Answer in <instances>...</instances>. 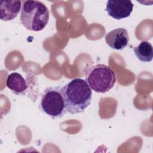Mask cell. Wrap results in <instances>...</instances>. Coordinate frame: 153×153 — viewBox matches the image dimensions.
Returning a JSON list of instances; mask_svg holds the SVG:
<instances>
[{
	"mask_svg": "<svg viewBox=\"0 0 153 153\" xmlns=\"http://www.w3.org/2000/svg\"><path fill=\"white\" fill-rule=\"evenodd\" d=\"M66 112L76 114L83 112L91 103L92 91L87 81L75 78L62 88Z\"/></svg>",
	"mask_w": 153,
	"mask_h": 153,
	"instance_id": "6da1fadb",
	"label": "cell"
},
{
	"mask_svg": "<svg viewBox=\"0 0 153 153\" xmlns=\"http://www.w3.org/2000/svg\"><path fill=\"white\" fill-rule=\"evenodd\" d=\"M20 22L27 29L38 32L44 29L49 20V10L44 4L39 1L23 2Z\"/></svg>",
	"mask_w": 153,
	"mask_h": 153,
	"instance_id": "7a4b0ae2",
	"label": "cell"
},
{
	"mask_svg": "<svg viewBox=\"0 0 153 153\" xmlns=\"http://www.w3.org/2000/svg\"><path fill=\"white\" fill-rule=\"evenodd\" d=\"M85 77L89 87L97 93L108 92L116 82L114 71L104 64H97L91 67L87 71Z\"/></svg>",
	"mask_w": 153,
	"mask_h": 153,
	"instance_id": "3957f363",
	"label": "cell"
},
{
	"mask_svg": "<svg viewBox=\"0 0 153 153\" xmlns=\"http://www.w3.org/2000/svg\"><path fill=\"white\" fill-rule=\"evenodd\" d=\"M39 108L53 119L62 117L66 112L62 88L59 86L46 88L40 100Z\"/></svg>",
	"mask_w": 153,
	"mask_h": 153,
	"instance_id": "277c9868",
	"label": "cell"
},
{
	"mask_svg": "<svg viewBox=\"0 0 153 153\" xmlns=\"http://www.w3.org/2000/svg\"><path fill=\"white\" fill-rule=\"evenodd\" d=\"M133 6L130 0H109L105 10L109 16L116 20H121L130 16Z\"/></svg>",
	"mask_w": 153,
	"mask_h": 153,
	"instance_id": "5b68a950",
	"label": "cell"
},
{
	"mask_svg": "<svg viewBox=\"0 0 153 153\" xmlns=\"http://www.w3.org/2000/svg\"><path fill=\"white\" fill-rule=\"evenodd\" d=\"M106 43L112 48L121 50L126 48L129 40L127 30L123 27L115 29L109 32L105 37Z\"/></svg>",
	"mask_w": 153,
	"mask_h": 153,
	"instance_id": "8992f818",
	"label": "cell"
},
{
	"mask_svg": "<svg viewBox=\"0 0 153 153\" xmlns=\"http://www.w3.org/2000/svg\"><path fill=\"white\" fill-rule=\"evenodd\" d=\"M21 1H1L0 19L3 21L14 19L22 9Z\"/></svg>",
	"mask_w": 153,
	"mask_h": 153,
	"instance_id": "52a82bcc",
	"label": "cell"
},
{
	"mask_svg": "<svg viewBox=\"0 0 153 153\" xmlns=\"http://www.w3.org/2000/svg\"><path fill=\"white\" fill-rule=\"evenodd\" d=\"M6 85L10 90L17 95L25 94L28 88L23 76L17 72H13L8 75Z\"/></svg>",
	"mask_w": 153,
	"mask_h": 153,
	"instance_id": "ba28073f",
	"label": "cell"
},
{
	"mask_svg": "<svg viewBox=\"0 0 153 153\" xmlns=\"http://www.w3.org/2000/svg\"><path fill=\"white\" fill-rule=\"evenodd\" d=\"M133 51L137 58L141 62H149L152 60L153 47L148 41H142L137 46L133 48Z\"/></svg>",
	"mask_w": 153,
	"mask_h": 153,
	"instance_id": "9c48e42d",
	"label": "cell"
}]
</instances>
